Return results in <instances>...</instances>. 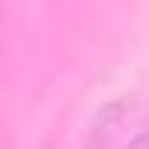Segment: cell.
<instances>
[{"instance_id": "6da1fadb", "label": "cell", "mask_w": 149, "mask_h": 149, "mask_svg": "<svg viewBox=\"0 0 149 149\" xmlns=\"http://www.w3.org/2000/svg\"><path fill=\"white\" fill-rule=\"evenodd\" d=\"M125 117V101H113V105H105L97 113V121L89 125V133H85V141L81 149H109L113 145V137H117V125Z\"/></svg>"}, {"instance_id": "7a4b0ae2", "label": "cell", "mask_w": 149, "mask_h": 149, "mask_svg": "<svg viewBox=\"0 0 149 149\" xmlns=\"http://www.w3.org/2000/svg\"><path fill=\"white\" fill-rule=\"evenodd\" d=\"M129 149H149V125L137 133V137H133V145H129Z\"/></svg>"}]
</instances>
